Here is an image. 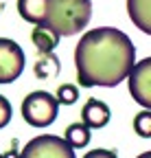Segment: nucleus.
Wrapping results in <instances>:
<instances>
[{
    "instance_id": "obj_1",
    "label": "nucleus",
    "mask_w": 151,
    "mask_h": 158,
    "mask_svg": "<svg viewBox=\"0 0 151 158\" xmlns=\"http://www.w3.org/2000/svg\"><path fill=\"white\" fill-rule=\"evenodd\" d=\"M136 64V46L127 33L101 27L81 35L74 48L77 79L83 88H114Z\"/></svg>"
},
{
    "instance_id": "obj_2",
    "label": "nucleus",
    "mask_w": 151,
    "mask_h": 158,
    "mask_svg": "<svg viewBox=\"0 0 151 158\" xmlns=\"http://www.w3.org/2000/svg\"><path fill=\"white\" fill-rule=\"evenodd\" d=\"M90 18H92L90 0H48L44 27H48L59 37H70L85 29Z\"/></svg>"
},
{
    "instance_id": "obj_3",
    "label": "nucleus",
    "mask_w": 151,
    "mask_h": 158,
    "mask_svg": "<svg viewBox=\"0 0 151 158\" xmlns=\"http://www.w3.org/2000/svg\"><path fill=\"white\" fill-rule=\"evenodd\" d=\"M57 114H59V103L46 90H35L26 94L22 101V116L31 127H48L50 123H55Z\"/></svg>"
},
{
    "instance_id": "obj_4",
    "label": "nucleus",
    "mask_w": 151,
    "mask_h": 158,
    "mask_svg": "<svg viewBox=\"0 0 151 158\" xmlns=\"http://www.w3.org/2000/svg\"><path fill=\"white\" fill-rule=\"evenodd\" d=\"M18 158H77L74 149L55 134H42L35 136L22 147Z\"/></svg>"
},
{
    "instance_id": "obj_5",
    "label": "nucleus",
    "mask_w": 151,
    "mask_h": 158,
    "mask_svg": "<svg viewBox=\"0 0 151 158\" xmlns=\"http://www.w3.org/2000/svg\"><path fill=\"white\" fill-rule=\"evenodd\" d=\"M24 51L13 40L0 37V84H11L24 70Z\"/></svg>"
},
{
    "instance_id": "obj_6",
    "label": "nucleus",
    "mask_w": 151,
    "mask_h": 158,
    "mask_svg": "<svg viewBox=\"0 0 151 158\" xmlns=\"http://www.w3.org/2000/svg\"><path fill=\"white\" fill-rule=\"evenodd\" d=\"M127 81L134 101L149 110L151 108V57H145L142 62L134 64V68L127 75Z\"/></svg>"
},
{
    "instance_id": "obj_7",
    "label": "nucleus",
    "mask_w": 151,
    "mask_h": 158,
    "mask_svg": "<svg viewBox=\"0 0 151 158\" xmlns=\"http://www.w3.org/2000/svg\"><path fill=\"white\" fill-rule=\"evenodd\" d=\"M81 121L90 130H101L109 123V108L99 99H88L81 110Z\"/></svg>"
},
{
    "instance_id": "obj_8",
    "label": "nucleus",
    "mask_w": 151,
    "mask_h": 158,
    "mask_svg": "<svg viewBox=\"0 0 151 158\" xmlns=\"http://www.w3.org/2000/svg\"><path fill=\"white\" fill-rule=\"evenodd\" d=\"M127 11L142 33H151V0H127Z\"/></svg>"
},
{
    "instance_id": "obj_9",
    "label": "nucleus",
    "mask_w": 151,
    "mask_h": 158,
    "mask_svg": "<svg viewBox=\"0 0 151 158\" xmlns=\"http://www.w3.org/2000/svg\"><path fill=\"white\" fill-rule=\"evenodd\" d=\"M46 9H48V0H18V11H20L22 20L35 27L44 24Z\"/></svg>"
},
{
    "instance_id": "obj_10",
    "label": "nucleus",
    "mask_w": 151,
    "mask_h": 158,
    "mask_svg": "<svg viewBox=\"0 0 151 158\" xmlns=\"http://www.w3.org/2000/svg\"><path fill=\"white\" fill-rule=\"evenodd\" d=\"M31 40H33L35 48L40 51V53H53L55 48H57V44H59V35L53 33V31H50L48 27H44V24H37V27L31 31Z\"/></svg>"
},
{
    "instance_id": "obj_11",
    "label": "nucleus",
    "mask_w": 151,
    "mask_h": 158,
    "mask_svg": "<svg viewBox=\"0 0 151 158\" xmlns=\"http://www.w3.org/2000/svg\"><path fill=\"white\" fill-rule=\"evenodd\" d=\"M64 141L72 147V149H81L90 143V127L79 121V123H72L66 127V134H64Z\"/></svg>"
},
{
    "instance_id": "obj_12",
    "label": "nucleus",
    "mask_w": 151,
    "mask_h": 158,
    "mask_svg": "<svg viewBox=\"0 0 151 158\" xmlns=\"http://www.w3.org/2000/svg\"><path fill=\"white\" fill-rule=\"evenodd\" d=\"M59 73V62L55 57H48V59H40L35 64V75L37 79H50Z\"/></svg>"
},
{
    "instance_id": "obj_13",
    "label": "nucleus",
    "mask_w": 151,
    "mask_h": 158,
    "mask_svg": "<svg viewBox=\"0 0 151 158\" xmlns=\"http://www.w3.org/2000/svg\"><path fill=\"white\" fill-rule=\"evenodd\" d=\"M55 99H57L59 106H72V103L79 99V90H77V86L64 84V86L57 88V94H55Z\"/></svg>"
},
{
    "instance_id": "obj_14",
    "label": "nucleus",
    "mask_w": 151,
    "mask_h": 158,
    "mask_svg": "<svg viewBox=\"0 0 151 158\" xmlns=\"http://www.w3.org/2000/svg\"><path fill=\"white\" fill-rule=\"evenodd\" d=\"M134 130H136L138 136H142V138H149V136H151V112H149L147 108L134 118Z\"/></svg>"
},
{
    "instance_id": "obj_15",
    "label": "nucleus",
    "mask_w": 151,
    "mask_h": 158,
    "mask_svg": "<svg viewBox=\"0 0 151 158\" xmlns=\"http://www.w3.org/2000/svg\"><path fill=\"white\" fill-rule=\"evenodd\" d=\"M11 114H13V108H11V103H9V99L0 94V130L9 125Z\"/></svg>"
},
{
    "instance_id": "obj_16",
    "label": "nucleus",
    "mask_w": 151,
    "mask_h": 158,
    "mask_svg": "<svg viewBox=\"0 0 151 158\" xmlns=\"http://www.w3.org/2000/svg\"><path fill=\"white\" fill-rule=\"evenodd\" d=\"M83 158H118V156L112 149H90Z\"/></svg>"
},
{
    "instance_id": "obj_17",
    "label": "nucleus",
    "mask_w": 151,
    "mask_h": 158,
    "mask_svg": "<svg viewBox=\"0 0 151 158\" xmlns=\"http://www.w3.org/2000/svg\"><path fill=\"white\" fill-rule=\"evenodd\" d=\"M18 156H20V152H15V149H11L9 154H5L2 158H18Z\"/></svg>"
},
{
    "instance_id": "obj_18",
    "label": "nucleus",
    "mask_w": 151,
    "mask_h": 158,
    "mask_svg": "<svg viewBox=\"0 0 151 158\" xmlns=\"http://www.w3.org/2000/svg\"><path fill=\"white\" fill-rule=\"evenodd\" d=\"M138 158H151V152H145V154H140Z\"/></svg>"
},
{
    "instance_id": "obj_19",
    "label": "nucleus",
    "mask_w": 151,
    "mask_h": 158,
    "mask_svg": "<svg viewBox=\"0 0 151 158\" xmlns=\"http://www.w3.org/2000/svg\"><path fill=\"white\" fill-rule=\"evenodd\" d=\"M0 158H2V154H0Z\"/></svg>"
}]
</instances>
